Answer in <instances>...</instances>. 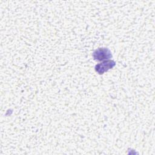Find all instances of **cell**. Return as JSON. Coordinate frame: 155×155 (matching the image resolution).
I'll return each instance as SVG.
<instances>
[{"mask_svg":"<svg viewBox=\"0 0 155 155\" xmlns=\"http://www.w3.org/2000/svg\"><path fill=\"white\" fill-rule=\"evenodd\" d=\"M93 59L95 61H101L104 60H108L112 58L111 51L107 48H99L96 49L93 53Z\"/></svg>","mask_w":155,"mask_h":155,"instance_id":"1","label":"cell"},{"mask_svg":"<svg viewBox=\"0 0 155 155\" xmlns=\"http://www.w3.org/2000/svg\"><path fill=\"white\" fill-rule=\"evenodd\" d=\"M116 65V63L113 60H106L102 62L97 64L95 66L96 71L99 74H102L108 70L113 68Z\"/></svg>","mask_w":155,"mask_h":155,"instance_id":"2","label":"cell"}]
</instances>
